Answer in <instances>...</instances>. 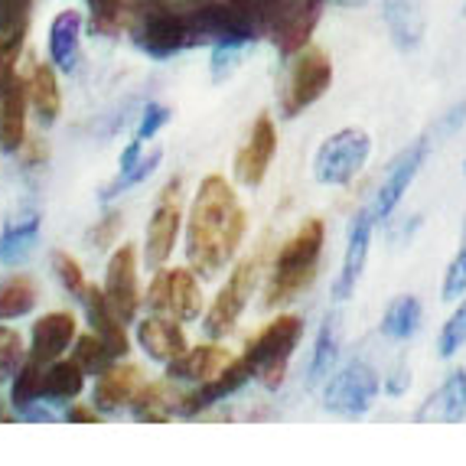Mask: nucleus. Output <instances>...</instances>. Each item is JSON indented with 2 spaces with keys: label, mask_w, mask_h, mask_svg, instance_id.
Segmentation results:
<instances>
[{
  "label": "nucleus",
  "mask_w": 466,
  "mask_h": 466,
  "mask_svg": "<svg viewBox=\"0 0 466 466\" xmlns=\"http://www.w3.org/2000/svg\"><path fill=\"white\" fill-rule=\"evenodd\" d=\"M333 7H366L369 0H329Z\"/></svg>",
  "instance_id": "603ef678"
},
{
  "label": "nucleus",
  "mask_w": 466,
  "mask_h": 466,
  "mask_svg": "<svg viewBox=\"0 0 466 466\" xmlns=\"http://www.w3.org/2000/svg\"><path fill=\"white\" fill-rule=\"evenodd\" d=\"M170 117H173V111L164 108V105H147V108H144V117H140L137 134H134V137H137V140H150L157 131H160V127L167 125V121H170Z\"/></svg>",
  "instance_id": "37998d69"
},
{
  "label": "nucleus",
  "mask_w": 466,
  "mask_h": 466,
  "mask_svg": "<svg viewBox=\"0 0 466 466\" xmlns=\"http://www.w3.org/2000/svg\"><path fill=\"white\" fill-rule=\"evenodd\" d=\"M303 336V317L297 313H280L278 319H271L255 339H248L245 346V359L255 369V379L261 381V389L278 391L288 379L290 356H294L297 342Z\"/></svg>",
  "instance_id": "20e7f679"
},
{
  "label": "nucleus",
  "mask_w": 466,
  "mask_h": 466,
  "mask_svg": "<svg viewBox=\"0 0 466 466\" xmlns=\"http://www.w3.org/2000/svg\"><path fill=\"white\" fill-rule=\"evenodd\" d=\"M66 420H69V424H98L101 414H98V408H86V404H72L69 411H66Z\"/></svg>",
  "instance_id": "09e8293b"
},
{
  "label": "nucleus",
  "mask_w": 466,
  "mask_h": 466,
  "mask_svg": "<svg viewBox=\"0 0 466 466\" xmlns=\"http://www.w3.org/2000/svg\"><path fill=\"white\" fill-rule=\"evenodd\" d=\"M278 0H140L134 46L167 59L196 46H251L268 36Z\"/></svg>",
  "instance_id": "f257e3e1"
},
{
  "label": "nucleus",
  "mask_w": 466,
  "mask_h": 466,
  "mask_svg": "<svg viewBox=\"0 0 466 466\" xmlns=\"http://www.w3.org/2000/svg\"><path fill=\"white\" fill-rule=\"evenodd\" d=\"M33 0H0V43L24 49L26 26H30Z\"/></svg>",
  "instance_id": "f704fd0d"
},
{
  "label": "nucleus",
  "mask_w": 466,
  "mask_h": 466,
  "mask_svg": "<svg viewBox=\"0 0 466 466\" xmlns=\"http://www.w3.org/2000/svg\"><path fill=\"white\" fill-rule=\"evenodd\" d=\"M369 154H372V137L359 127H342L319 144L313 157V177L323 187H346L369 164Z\"/></svg>",
  "instance_id": "39448f33"
},
{
  "label": "nucleus",
  "mask_w": 466,
  "mask_h": 466,
  "mask_svg": "<svg viewBox=\"0 0 466 466\" xmlns=\"http://www.w3.org/2000/svg\"><path fill=\"white\" fill-rule=\"evenodd\" d=\"M78 300L86 303L88 323H92V329L101 336V339L108 342V350L115 352L117 359L127 356V352H131V339H127V333H125V319L117 317L115 307L108 303L105 288H95V284H88L86 294L78 297Z\"/></svg>",
  "instance_id": "a211bd4d"
},
{
  "label": "nucleus",
  "mask_w": 466,
  "mask_h": 466,
  "mask_svg": "<svg viewBox=\"0 0 466 466\" xmlns=\"http://www.w3.org/2000/svg\"><path fill=\"white\" fill-rule=\"evenodd\" d=\"M105 294L115 313L125 323H131L140 310V288H137V248L134 245H121L115 255L108 258V274H105Z\"/></svg>",
  "instance_id": "4468645a"
},
{
  "label": "nucleus",
  "mask_w": 466,
  "mask_h": 466,
  "mask_svg": "<svg viewBox=\"0 0 466 466\" xmlns=\"http://www.w3.org/2000/svg\"><path fill=\"white\" fill-rule=\"evenodd\" d=\"M336 359H339V317L329 313L323 319V327H319L317 342H313V359H310V369H307V385L310 389L323 385L333 375Z\"/></svg>",
  "instance_id": "cd10ccee"
},
{
  "label": "nucleus",
  "mask_w": 466,
  "mask_h": 466,
  "mask_svg": "<svg viewBox=\"0 0 466 466\" xmlns=\"http://www.w3.org/2000/svg\"><path fill=\"white\" fill-rule=\"evenodd\" d=\"M466 294V222H463V241H460V251L453 255V261L443 271V300H460Z\"/></svg>",
  "instance_id": "a19ab883"
},
{
  "label": "nucleus",
  "mask_w": 466,
  "mask_h": 466,
  "mask_svg": "<svg viewBox=\"0 0 466 466\" xmlns=\"http://www.w3.org/2000/svg\"><path fill=\"white\" fill-rule=\"evenodd\" d=\"M121 226H125V216H121V212H105L92 226V232H88V248L105 251L108 245H115L117 235H121Z\"/></svg>",
  "instance_id": "79ce46f5"
},
{
  "label": "nucleus",
  "mask_w": 466,
  "mask_h": 466,
  "mask_svg": "<svg viewBox=\"0 0 466 466\" xmlns=\"http://www.w3.org/2000/svg\"><path fill=\"white\" fill-rule=\"evenodd\" d=\"M408 385H411V379H408L404 372H395L389 381H385V391H389V395H401V391L408 389Z\"/></svg>",
  "instance_id": "8fccbe9b"
},
{
  "label": "nucleus",
  "mask_w": 466,
  "mask_h": 466,
  "mask_svg": "<svg viewBox=\"0 0 466 466\" xmlns=\"http://www.w3.org/2000/svg\"><path fill=\"white\" fill-rule=\"evenodd\" d=\"M319 7L323 0H278L268 39L280 56H297L310 46V36L319 24Z\"/></svg>",
  "instance_id": "9b49d317"
},
{
  "label": "nucleus",
  "mask_w": 466,
  "mask_h": 466,
  "mask_svg": "<svg viewBox=\"0 0 466 466\" xmlns=\"http://www.w3.org/2000/svg\"><path fill=\"white\" fill-rule=\"evenodd\" d=\"M466 418V372H451V379L418 408V424H460Z\"/></svg>",
  "instance_id": "412c9836"
},
{
  "label": "nucleus",
  "mask_w": 466,
  "mask_h": 466,
  "mask_svg": "<svg viewBox=\"0 0 466 466\" xmlns=\"http://www.w3.org/2000/svg\"><path fill=\"white\" fill-rule=\"evenodd\" d=\"M76 339V317L72 313H46L33 323L30 333V359L49 366L69 350V342Z\"/></svg>",
  "instance_id": "f3484780"
},
{
  "label": "nucleus",
  "mask_w": 466,
  "mask_h": 466,
  "mask_svg": "<svg viewBox=\"0 0 466 466\" xmlns=\"http://www.w3.org/2000/svg\"><path fill=\"white\" fill-rule=\"evenodd\" d=\"M381 391V379L369 362L352 359L350 366H342L327 379V391H323V404L327 411L342 414V418H359L375 404Z\"/></svg>",
  "instance_id": "1a4fd4ad"
},
{
  "label": "nucleus",
  "mask_w": 466,
  "mask_h": 466,
  "mask_svg": "<svg viewBox=\"0 0 466 466\" xmlns=\"http://www.w3.org/2000/svg\"><path fill=\"white\" fill-rule=\"evenodd\" d=\"M36 280L26 278V274H14L0 284V319H16L26 317V313L36 307Z\"/></svg>",
  "instance_id": "473e14b6"
},
{
  "label": "nucleus",
  "mask_w": 466,
  "mask_h": 466,
  "mask_svg": "<svg viewBox=\"0 0 466 466\" xmlns=\"http://www.w3.org/2000/svg\"><path fill=\"white\" fill-rule=\"evenodd\" d=\"M43 375H46V366L26 356V362L20 366V372H16L14 385H10V401H14L16 411H26V408H33V404L43 398Z\"/></svg>",
  "instance_id": "72a5a7b5"
},
{
  "label": "nucleus",
  "mask_w": 466,
  "mask_h": 466,
  "mask_svg": "<svg viewBox=\"0 0 466 466\" xmlns=\"http://www.w3.org/2000/svg\"><path fill=\"white\" fill-rule=\"evenodd\" d=\"M329 86H333V59L319 46L300 49V53L294 56L288 88H284V101H280L284 117H297L300 111L317 105V101L329 92Z\"/></svg>",
  "instance_id": "6e6552de"
},
{
  "label": "nucleus",
  "mask_w": 466,
  "mask_h": 466,
  "mask_svg": "<svg viewBox=\"0 0 466 466\" xmlns=\"http://www.w3.org/2000/svg\"><path fill=\"white\" fill-rule=\"evenodd\" d=\"M24 418L26 420H43V424H49V420H53V414H49L46 408H36V411H33V408H26Z\"/></svg>",
  "instance_id": "3c124183"
},
{
  "label": "nucleus",
  "mask_w": 466,
  "mask_h": 466,
  "mask_svg": "<svg viewBox=\"0 0 466 466\" xmlns=\"http://www.w3.org/2000/svg\"><path fill=\"white\" fill-rule=\"evenodd\" d=\"M385 26L391 33V43L398 49H418L424 43V0H385Z\"/></svg>",
  "instance_id": "4be33fe9"
},
{
  "label": "nucleus",
  "mask_w": 466,
  "mask_h": 466,
  "mask_svg": "<svg viewBox=\"0 0 466 466\" xmlns=\"http://www.w3.org/2000/svg\"><path fill=\"white\" fill-rule=\"evenodd\" d=\"M46 157H49V150L39 137H26L24 140V147H20V164H24L26 170H36V167H43V164H46Z\"/></svg>",
  "instance_id": "de8ad7c7"
},
{
  "label": "nucleus",
  "mask_w": 466,
  "mask_h": 466,
  "mask_svg": "<svg viewBox=\"0 0 466 466\" xmlns=\"http://www.w3.org/2000/svg\"><path fill=\"white\" fill-rule=\"evenodd\" d=\"M137 4L140 0H88V10H92L88 26L98 36H121V30H131Z\"/></svg>",
  "instance_id": "c756f323"
},
{
  "label": "nucleus",
  "mask_w": 466,
  "mask_h": 466,
  "mask_svg": "<svg viewBox=\"0 0 466 466\" xmlns=\"http://www.w3.org/2000/svg\"><path fill=\"white\" fill-rule=\"evenodd\" d=\"M235 59H238V46H212V78L222 82L235 69Z\"/></svg>",
  "instance_id": "49530a36"
},
{
  "label": "nucleus",
  "mask_w": 466,
  "mask_h": 466,
  "mask_svg": "<svg viewBox=\"0 0 466 466\" xmlns=\"http://www.w3.org/2000/svg\"><path fill=\"white\" fill-rule=\"evenodd\" d=\"M140 389H144V372L137 366H111L95 381L92 401L98 411H117L131 404Z\"/></svg>",
  "instance_id": "aec40b11"
},
{
  "label": "nucleus",
  "mask_w": 466,
  "mask_h": 466,
  "mask_svg": "<svg viewBox=\"0 0 466 466\" xmlns=\"http://www.w3.org/2000/svg\"><path fill=\"white\" fill-rule=\"evenodd\" d=\"M463 173H466V164H463Z\"/></svg>",
  "instance_id": "5fc2aeb1"
},
{
  "label": "nucleus",
  "mask_w": 466,
  "mask_h": 466,
  "mask_svg": "<svg viewBox=\"0 0 466 466\" xmlns=\"http://www.w3.org/2000/svg\"><path fill=\"white\" fill-rule=\"evenodd\" d=\"M375 216L372 206L369 209H359L350 222V238H346V258H342V271L333 284L336 300H350L352 290H356L359 278L366 271V258H369V241H372Z\"/></svg>",
  "instance_id": "dca6fc26"
},
{
  "label": "nucleus",
  "mask_w": 466,
  "mask_h": 466,
  "mask_svg": "<svg viewBox=\"0 0 466 466\" xmlns=\"http://www.w3.org/2000/svg\"><path fill=\"white\" fill-rule=\"evenodd\" d=\"M418 329H420V303H418V297H411V294L395 297V300L389 303L385 317H381V336H385V339L404 342V339H411Z\"/></svg>",
  "instance_id": "7c9ffc66"
},
{
  "label": "nucleus",
  "mask_w": 466,
  "mask_h": 466,
  "mask_svg": "<svg viewBox=\"0 0 466 466\" xmlns=\"http://www.w3.org/2000/svg\"><path fill=\"white\" fill-rule=\"evenodd\" d=\"M36 238H39L36 212L16 218V222H7V228H4V235H0V261H4V265L24 261V258L33 251V245H36Z\"/></svg>",
  "instance_id": "2f4dec72"
},
{
  "label": "nucleus",
  "mask_w": 466,
  "mask_h": 466,
  "mask_svg": "<svg viewBox=\"0 0 466 466\" xmlns=\"http://www.w3.org/2000/svg\"><path fill=\"white\" fill-rule=\"evenodd\" d=\"M86 375L88 372L78 366L76 359H56L46 366V375H43V398L56 404L72 401L86 389Z\"/></svg>",
  "instance_id": "c85d7f7f"
},
{
  "label": "nucleus",
  "mask_w": 466,
  "mask_h": 466,
  "mask_svg": "<svg viewBox=\"0 0 466 466\" xmlns=\"http://www.w3.org/2000/svg\"><path fill=\"white\" fill-rule=\"evenodd\" d=\"M463 125H466V101H460L447 115H441V121L431 127V137H451V134H457Z\"/></svg>",
  "instance_id": "c03bdc74"
},
{
  "label": "nucleus",
  "mask_w": 466,
  "mask_h": 466,
  "mask_svg": "<svg viewBox=\"0 0 466 466\" xmlns=\"http://www.w3.org/2000/svg\"><path fill=\"white\" fill-rule=\"evenodd\" d=\"M26 108H30L26 78H16L14 88L0 98V150H4V154H20V147H24Z\"/></svg>",
  "instance_id": "b1692460"
},
{
  "label": "nucleus",
  "mask_w": 466,
  "mask_h": 466,
  "mask_svg": "<svg viewBox=\"0 0 466 466\" xmlns=\"http://www.w3.org/2000/svg\"><path fill=\"white\" fill-rule=\"evenodd\" d=\"M183 179H170L154 206V216L147 222V245H144V261L147 268H164L167 258L173 255L179 226H183Z\"/></svg>",
  "instance_id": "9d476101"
},
{
  "label": "nucleus",
  "mask_w": 466,
  "mask_h": 466,
  "mask_svg": "<svg viewBox=\"0 0 466 466\" xmlns=\"http://www.w3.org/2000/svg\"><path fill=\"white\" fill-rule=\"evenodd\" d=\"M258 274H261V251L241 258L238 265H235V271L226 280V288L218 290L209 313L202 319V329H206L209 339H222V336H228L235 329V323H238V317L245 313V307H248L251 294L258 288Z\"/></svg>",
  "instance_id": "423d86ee"
},
{
  "label": "nucleus",
  "mask_w": 466,
  "mask_h": 466,
  "mask_svg": "<svg viewBox=\"0 0 466 466\" xmlns=\"http://www.w3.org/2000/svg\"><path fill=\"white\" fill-rule=\"evenodd\" d=\"M137 342H140V350L147 352L154 362H164V366L189 350L187 336H183V329H179L177 319L160 317V313H157V317L140 319L137 323Z\"/></svg>",
  "instance_id": "6ab92c4d"
},
{
  "label": "nucleus",
  "mask_w": 466,
  "mask_h": 466,
  "mask_svg": "<svg viewBox=\"0 0 466 466\" xmlns=\"http://www.w3.org/2000/svg\"><path fill=\"white\" fill-rule=\"evenodd\" d=\"M78 36H82V14L78 10H63L56 14L49 26V56L63 72H72L78 63Z\"/></svg>",
  "instance_id": "bb28decb"
},
{
  "label": "nucleus",
  "mask_w": 466,
  "mask_h": 466,
  "mask_svg": "<svg viewBox=\"0 0 466 466\" xmlns=\"http://www.w3.org/2000/svg\"><path fill=\"white\" fill-rule=\"evenodd\" d=\"M26 356H30V352L24 350L20 333L10 327H0V381L14 379V375L20 372V366L26 362Z\"/></svg>",
  "instance_id": "4c0bfd02"
},
{
  "label": "nucleus",
  "mask_w": 466,
  "mask_h": 466,
  "mask_svg": "<svg viewBox=\"0 0 466 466\" xmlns=\"http://www.w3.org/2000/svg\"><path fill=\"white\" fill-rule=\"evenodd\" d=\"M274 154H278V127H274L271 115H258L245 147L235 154V179L241 187H261L271 170Z\"/></svg>",
  "instance_id": "ddd939ff"
},
{
  "label": "nucleus",
  "mask_w": 466,
  "mask_h": 466,
  "mask_svg": "<svg viewBox=\"0 0 466 466\" xmlns=\"http://www.w3.org/2000/svg\"><path fill=\"white\" fill-rule=\"evenodd\" d=\"M248 232V212L241 209L232 183L218 173L199 183L187 222V258L189 268L202 278H216L238 251Z\"/></svg>",
  "instance_id": "f03ea898"
},
{
  "label": "nucleus",
  "mask_w": 466,
  "mask_h": 466,
  "mask_svg": "<svg viewBox=\"0 0 466 466\" xmlns=\"http://www.w3.org/2000/svg\"><path fill=\"white\" fill-rule=\"evenodd\" d=\"M232 352L222 350V346H196V350H187L183 356H177L173 362H167V379L173 381H206L212 375H218L222 369L232 362Z\"/></svg>",
  "instance_id": "5701e85b"
},
{
  "label": "nucleus",
  "mask_w": 466,
  "mask_h": 466,
  "mask_svg": "<svg viewBox=\"0 0 466 466\" xmlns=\"http://www.w3.org/2000/svg\"><path fill=\"white\" fill-rule=\"evenodd\" d=\"M78 362V366L86 369L88 375H101L105 369L115 366V352L108 350V342L101 339L98 333H86V336H78L76 339V356H72Z\"/></svg>",
  "instance_id": "e433bc0d"
},
{
  "label": "nucleus",
  "mask_w": 466,
  "mask_h": 466,
  "mask_svg": "<svg viewBox=\"0 0 466 466\" xmlns=\"http://www.w3.org/2000/svg\"><path fill=\"white\" fill-rule=\"evenodd\" d=\"M160 160H164V150L160 147H154L147 157H140L137 164H131V167H125V170H117V177L111 179L108 187L101 189V199L108 202V199H115V196H121L125 189H131V187H137L140 179H147L150 173L160 167Z\"/></svg>",
  "instance_id": "c9c22d12"
},
{
  "label": "nucleus",
  "mask_w": 466,
  "mask_h": 466,
  "mask_svg": "<svg viewBox=\"0 0 466 466\" xmlns=\"http://www.w3.org/2000/svg\"><path fill=\"white\" fill-rule=\"evenodd\" d=\"M428 154H431V134H424V137H418L411 147H404L401 154L391 160L389 173H385V183L379 187V196H375V202H372L375 222H385V218L395 212V206L401 202V196L408 193V187H411L414 177H418L420 167H424V160H428Z\"/></svg>",
  "instance_id": "f8f14e48"
},
{
  "label": "nucleus",
  "mask_w": 466,
  "mask_h": 466,
  "mask_svg": "<svg viewBox=\"0 0 466 466\" xmlns=\"http://www.w3.org/2000/svg\"><path fill=\"white\" fill-rule=\"evenodd\" d=\"M323 241H327V228L319 218H307L294 235H290L280 251L274 255L271 280L265 288V307H284L294 300L300 290H307L317 278L319 258H323Z\"/></svg>",
  "instance_id": "7ed1b4c3"
},
{
  "label": "nucleus",
  "mask_w": 466,
  "mask_h": 466,
  "mask_svg": "<svg viewBox=\"0 0 466 466\" xmlns=\"http://www.w3.org/2000/svg\"><path fill=\"white\" fill-rule=\"evenodd\" d=\"M255 379V369H251V362L245 356L241 359H232L226 369L218 375H212V379L199 381L189 395H183V404H179V414H187V418H196V414H202L206 408H212L216 401H226L228 395H235L238 389H245L248 381Z\"/></svg>",
  "instance_id": "2eb2a0df"
},
{
  "label": "nucleus",
  "mask_w": 466,
  "mask_h": 466,
  "mask_svg": "<svg viewBox=\"0 0 466 466\" xmlns=\"http://www.w3.org/2000/svg\"><path fill=\"white\" fill-rule=\"evenodd\" d=\"M144 300L154 313L177 323H193L202 313V290L193 268H157Z\"/></svg>",
  "instance_id": "0eeeda50"
},
{
  "label": "nucleus",
  "mask_w": 466,
  "mask_h": 466,
  "mask_svg": "<svg viewBox=\"0 0 466 466\" xmlns=\"http://www.w3.org/2000/svg\"><path fill=\"white\" fill-rule=\"evenodd\" d=\"M16 56H20V49L0 43V98H4L16 82Z\"/></svg>",
  "instance_id": "a18cd8bd"
},
{
  "label": "nucleus",
  "mask_w": 466,
  "mask_h": 466,
  "mask_svg": "<svg viewBox=\"0 0 466 466\" xmlns=\"http://www.w3.org/2000/svg\"><path fill=\"white\" fill-rule=\"evenodd\" d=\"M463 14H466V0H463Z\"/></svg>",
  "instance_id": "864d4df0"
},
{
  "label": "nucleus",
  "mask_w": 466,
  "mask_h": 466,
  "mask_svg": "<svg viewBox=\"0 0 466 466\" xmlns=\"http://www.w3.org/2000/svg\"><path fill=\"white\" fill-rule=\"evenodd\" d=\"M463 346H466V300L460 303L457 310L451 313V319L443 323L441 339H437V352H441L443 359H451V356H457Z\"/></svg>",
  "instance_id": "58836bf2"
},
{
  "label": "nucleus",
  "mask_w": 466,
  "mask_h": 466,
  "mask_svg": "<svg viewBox=\"0 0 466 466\" xmlns=\"http://www.w3.org/2000/svg\"><path fill=\"white\" fill-rule=\"evenodd\" d=\"M26 95H30V108L36 111L39 125L43 127L56 125V117L63 111V95H59L56 72L46 63L30 66V72H26Z\"/></svg>",
  "instance_id": "a878e982"
},
{
  "label": "nucleus",
  "mask_w": 466,
  "mask_h": 466,
  "mask_svg": "<svg viewBox=\"0 0 466 466\" xmlns=\"http://www.w3.org/2000/svg\"><path fill=\"white\" fill-rule=\"evenodd\" d=\"M53 271H56V278H59V284H63L72 297L86 294L88 280H86V274H82V265H78L69 251H53Z\"/></svg>",
  "instance_id": "ea45409f"
},
{
  "label": "nucleus",
  "mask_w": 466,
  "mask_h": 466,
  "mask_svg": "<svg viewBox=\"0 0 466 466\" xmlns=\"http://www.w3.org/2000/svg\"><path fill=\"white\" fill-rule=\"evenodd\" d=\"M179 404H183V395L173 389V379L144 381V389H140L131 401V411H134V420L167 424L173 414H179Z\"/></svg>",
  "instance_id": "393cba45"
}]
</instances>
